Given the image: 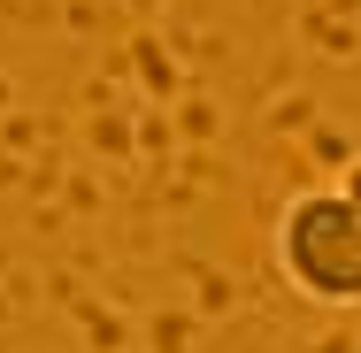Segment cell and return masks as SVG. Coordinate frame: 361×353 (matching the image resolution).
<instances>
[{
	"label": "cell",
	"instance_id": "6da1fadb",
	"mask_svg": "<svg viewBox=\"0 0 361 353\" xmlns=\"http://www.w3.org/2000/svg\"><path fill=\"white\" fill-rule=\"evenodd\" d=\"M269 261L307 307H361V215L338 185L292 192L269 223Z\"/></svg>",
	"mask_w": 361,
	"mask_h": 353
},
{
	"label": "cell",
	"instance_id": "7a4b0ae2",
	"mask_svg": "<svg viewBox=\"0 0 361 353\" xmlns=\"http://www.w3.org/2000/svg\"><path fill=\"white\" fill-rule=\"evenodd\" d=\"M338 192H346V208L361 215V154H354V161H346V177H338Z\"/></svg>",
	"mask_w": 361,
	"mask_h": 353
}]
</instances>
